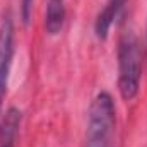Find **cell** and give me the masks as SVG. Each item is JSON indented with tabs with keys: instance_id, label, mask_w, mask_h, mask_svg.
I'll return each instance as SVG.
<instances>
[{
	"instance_id": "6da1fadb",
	"label": "cell",
	"mask_w": 147,
	"mask_h": 147,
	"mask_svg": "<svg viewBox=\"0 0 147 147\" xmlns=\"http://www.w3.org/2000/svg\"><path fill=\"white\" fill-rule=\"evenodd\" d=\"M118 89L123 99H134L140 87V48L137 36L128 31L118 46Z\"/></svg>"
},
{
	"instance_id": "5b68a950",
	"label": "cell",
	"mask_w": 147,
	"mask_h": 147,
	"mask_svg": "<svg viewBox=\"0 0 147 147\" xmlns=\"http://www.w3.org/2000/svg\"><path fill=\"white\" fill-rule=\"evenodd\" d=\"M21 123V113L14 108L5 113L0 125V147H14L17 139V130Z\"/></svg>"
},
{
	"instance_id": "52a82bcc",
	"label": "cell",
	"mask_w": 147,
	"mask_h": 147,
	"mask_svg": "<svg viewBox=\"0 0 147 147\" xmlns=\"http://www.w3.org/2000/svg\"><path fill=\"white\" fill-rule=\"evenodd\" d=\"M33 2H34V0H21V16H22L24 24H28V22H29V19H31Z\"/></svg>"
},
{
	"instance_id": "277c9868",
	"label": "cell",
	"mask_w": 147,
	"mask_h": 147,
	"mask_svg": "<svg viewBox=\"0 0 147 147\" xmlns=\"http://www.w3.org/2000/svg\"><path fill=\"white\" fill-rule=\"evenodd\" d=\"M123 5H125V0H108L106 2L105 9L99 12V16L96 19V34H98V38L105 39L108 36L111 24L118 17V14L123 9Z\"/></svg>"
},
{
	"instance_id": "3957f363",
	"label": "cell",
	"mask_w": 147,
	"mask_h": 147,
	"mask_svg": "<svg viewBox=\"0 0 147 147\" xmlns=\"http://www.w3.org/2000/svg\"><path fill=\"white\" fill-rule=\"evenodd\" d=\"M14 55V24L10 14L2 19L0 24V105L7 89V77Z\"/></svg>"
},
{
	"instance_id": "7a4b0ae2",
	"label": "cell",
	"mask_w": 147,
	"mask_h": 147,
	"mask_svg": "<svg viewBox=\"0 0 147 147\" xmlns=\"http://www.w3.org/2000/svg\"><path fill=\"white\" fill-rule=\"evenodd\" d=\"M113 128H115V105L108 92H101L94 98L89 110L86 147H111Z\"/></svg>"
},
{
	"instance_id": "8992f818",
	"label": "cell",
	"mask_w": 147,
	"mask_h": 147,
	"mask_svg": "<svg viewBox=\"0 0 147 147\" xmlns=\"http://www.w3.org/2000/svg\"><path fill=\"white\" fill-rule=\"evenodd\" d=\"M63 19H65V0H50L45 19L46 31L50 34H57L63 26Z\"/></svg>"
}]
</instances>
